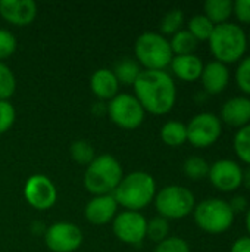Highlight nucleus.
Masks as SVG:
<instances>
[{"label":"nucleus","mask_w":250,"mask_h":252,"mask_svg":"<svg viewBox=\"0 0 250 252\" xmlns=\"http://www.w3.org/2000/svg\"><path fill=\"white\" fill-rule=\"evenodd\" d=\"M233 4L234 1L231 0H206L203 4V15L214 25L228 22L233 15Z\"/></svg>","instance_id":"aec40b11"},{"label":"nucleus","mask_w":250,"mask_h":252,"mask_svg":"<svg viewBox=\"0 0 250 252\" xmlns=\"http://www.w3.org/2000/svg\"><path fill=\"white\" fill-rule=\"evenodd\" d=\"M112 71H113L116 80L119 81V84H125V86H133L136 83V80L139 78V75L141 74L140 63L131 58L119 59L115 63Z\"/></svg>","instance_id":"412c9836"},{"label":"nucleus","mask_w":250,"mask_h":252,"mask_svg":"<svg viewBox=\"0 0 250 252\" xmlns=\"http://www.w3.org/2000/svg\"><path fill=\"white\" fill-rule=\"evenodd\" d=\"M203 62L202 59L192 53V55H175L171 61V68L174 75H177L183 81H196L200 78L203 71Z\"/></svg>","instance_id":"6ab92c4d"},{"label":"nucleus","mask_w":250,"mask_h":252,"mask_svg":"<svg viewBox=\"0 0 250 252\" xmlns=\"http://www.w3.org/2000/svg\"><path fill=\"white\" fill-rule=\"evenodd\" d=\"M16 37L6 28H0V61L9 58L16 50Z\"/></svg>","instance_id":"72a5a7b5"},{"label":"nucleus","mask_w":250,"mask_h":252,"mask_svg":"<svg viewBox=\"0 0 250 252\" xmlns=\"http://www.w3.org/2000/svg\"><path fill=\"white\" fill-rule=\"evenodd\" d=\"M234 152L239 159L250 167V124L239 128L234 136Z\"/></svg>","instance_id":"bb28decb"},{"label":"nucleus","mask_w":250,"mask_h":252,"mask_svg":"<svg viewBox=\"0 0 250 252\" xmlns=\"http://www.w3.org/2000/svg\"><path fill=\"white\" fill-rule=\"evenodd\" d=\"M34 0H0V15L13 25H28L37 16Z\"/></svg>","instance_id":"2eb2a0df"},{"label":"nucleus","mask_w":250,"mask_h":252,"mask_svg":"<svg viewBox=\"0 0 250 252\" xmlns=\"http://www.w3.org/2000/svg\"><path fill=\"white\" fill-rule=\"evenodd\" d=\"M208 41L215 59L224 65L240 61L248 50V35L245 30L230 21L215 25Z\"/></svg>","instance_id":"7ed1b4c3"},{"label":"nucleus","mask_w":250,"mask_h":252,"mask_svg":"<svg viewBox=\"0 0 250 252\" xmlns=\"http://www.w3.org/2000/svg\"><path fill=\"white\" fill-rule=\"evenodd\" d=\"M236 83L243 93L250 94V56L240 61L236 69Z\"/></svg>","instance_id":"7c9ffc66"},{"label":"nucleus","mask_w":250,"mask_h":252,"mask_svg":"<svg viewBox=\"0 0 250 252\" xmlns=\"http://www.w3.org/2000/svg\"><path fill=\"white\" fill-rule=\"evenodd\" d=\"M184 174L192 180H202L208 177L209 173V164L202 157H190L183 164Z\"/></svg>","instance_id":"a878e982"},{"label":"nucleus","mask_w":250,"mask_h":252,"mask_svg":"<svg viewBox=\"0 0 250 252\" xmlns=\"http://www.w3.org/2000/svg\"><path fill=\"white\" fill-rule=\"evenodd\" d=\"M230 252H250V236L239 238V239L233 244Z\"/></svg>","instance_id":"e433bc0d"},{"label":"nucleus","mask_w":250,"mask_h":252,"mask_svg":"<svg viewBox=\"0 0 250 252\" xmlns=\"http://www.w3.org/2000/svg\"><path fill=\"white\" fill-rule=\"evenodd\" d=\"M197 40L190 34L189 30H180L169 40L174 56L175 55H192L197 49Z\"/></svg>","instance_id":"5701e85b"},{"label":"nucleus","mask_w":250,"mask_h":252,"mask_svg":"<svg viewBox=\"0 0 250 252\" xmlns=\"http://www.w3.org/2000/svg\"><path fill=\"white\" fill-rule=\"evenodd\" d=\"M248 190H250V167H248L245 171H243V183H242Z\"/></svg>","instance_id":"58836bf2"},{"label":"nucleus","mask_w":250,"mask_h":252,"mask_svg":"<svg viewBox=\"0 0 250 252\" xmlns=\"http://www.w3.org/2000/svg\"><path fill=\"white\" fill-rule=\"evenodd\" d=\"M184 24V13L181 9L174 7L169 12H167L161 21V32L162 35H174L181 30Z\"/></svg>","instance_id":"cd10ccee"},{"label":"nucleus","mask_w":250,"mask_h":252,"mask_svg":"<svg viewBox=\"0 0 250 252\" xmlns=\"http://www.w3.org/2000/svg\"><path fill=\"white\" fill-rule=\"evenodd\" d=\"M221 121L230 127L242 128L250 124V99L246 96H236L228 99L221 108Z\"/></svg>","instance_id":"dca6fc26"},{"label":"nucleus","mask_w":250,"mask_h":252,"mask_svg":"<svg viewBox=\"0 0 250 252\" xmlns=\"http://www.w3.org/2000/svg\"><path fill=\"white\" fill-rule=\"evenodd\" d=\"M108 115L118 127L134 130L144 121L146 111L136 96L130 93H118L108 103Z\"/></svg>","instance_id":"6e6552de"},{"label":"nucleus","mask_w":250,"mask_h":252,"mask_svg":"<svg viewBox=\"0 0 250 252\" xmlns=\"http://www.w3.org/2000/svg\"><path fill=\"white\" fill-rule=\"evenodd\" d=\"M215 25L205 15H194L189 21V31L197 41H208Z\"/></svg>","instance_id":"393cba45"},{"label":"nucleus","mask_w":250,"mask_h":252,"mask_svg":"<svg viewBox=\"0 0 250 252\" xmlns=\"http://www.w3.org/2000/svg\"><path fill=\"white\" fill-rule=\"evenodd\" d=\"M228 204H230V208H231V211L234 213V216H236V214L246 213L248 208H249L248 199H246V196H243V195H236V196H233L231 201H230Z\"/></svg>","instance_id":"c9c22d12"},{"label":"nucleus","mask_w":250,"mask_h":252,"mask_svg":"<svg viewBox=\"0 0 250 252\" xmlns=\"http://www.w3.org/2000/svg\"><path fill=\"white\" fill-rule=\"evenodd\" d=\"M118 211V202L112 193L99 195L91 198L84 210L85 219L96 226H103L115 219Z\"/></svg>","instance_id":"4468645a"},{"label":"nucleus","mask_w":250,"mask_h":252,"mask_svg":"<svg viewBox=\"0 0 250 252\" xmlns=\"http://www.w3.org/2000/svg\"><path fill=\"white\" fill-rule=\"evenodd\" d=\"M248 43H250V32H249V35H248Z\"/></svg>","instance_id":"a19ab883"},{"label":"nucleus","mask_w":250,"mask_h":252,"mask_svg":"<svg viewBox=\"0 0 250 252\" xmlns=\"http://www.w3.org/2000/svg\"><path fill=\"white\" fill-rule=\"evenodd\" d=\"M245 223H246V230H248V233H249V236H250V207L248 208V211H246Z\"/></svg>","instance_id":"ea45409f"},{"label":"nucleus","mask_w":250,"mask_h":252,"mask_svg":"<svg viewBox=\"0 0 250 252\" xmlns=\"http://www.w3.org/2000/svg\"><path fill=\"white\" fill-rule=\"evenodd\" d=\"M196 224L206 233L220 235L227 232L234 223V213L228 201L220 198H209L199 202L193 210Z\"/></svg>","instance_id":"423d86ee"},{"label":"nucleus","mask_w":250,"mask_h":252,"mask_svg":"<svg viewBox=\"0 0 250 252\" xmlns=\"http://www.w3.org/2000/svg\"><path fill=\"white\" fill-rule=\"evenodd\" d=\"M200 78L206 94H220L228 87L230 69L227 65L218 61H212L203 66Z\"/></svg>","instance_id":"f3484780"},{"label":"nucleus","mask_w":250,"mask_h":252,"mask_svg":"<svg viewBox=\"0 0 250 252\" xmlns=\"http://www.w3.org/2000/svg\"><path fill=\"white\" fill-rule=\"evenodd\" d=\"M15 120H16L15 106L9 100H0V134L10 130V127L15 124Z\"/></svg>","instance_id":"2f4dec72"},{"label":"nucleus","mask_w":250,"mask_h":252,"mask_svg":"<svg viewBox=\"0 0 250 252\" xmlns=\"http://www.w3.org/2000/svg\"><path fill=\"white\" fill-rule=\"evenodd\" d=\"M169 235V223L164 217H153L152 220L147 221V229H146V236L153 241V242H162L167 239Z\"/></svg>","instance_id":"c756f323"},{"label":"nucleus","mask_w":250,"mask_h":252,"mask_svg":"<svg viewBox=\"0 0 250 252\" xmlns=\"http://www.w3.org/2000/svg\"><path fill=\"white\" fill-rule=\"evenodd\" d=\"M133 87L137 100L150 114H168L177 102V86L167 71L144 69Z\"/></svg>","instance_id":"f257e3e1"},{"label":"nucleus","mask_w":250,"mask_h":252,"mask_svg":"<svg viewBox=\"0 0 250 252\" xmlns=\"http://www.w3.org/2000/svg\"><path fill=\"white\" fill-rule=\"evenodd\" d=\"M90 87L96 97H99L102 102L112 100L118 92H119V81L116 80L112 69L100 68L93 72L90 78Z\"/></svg>","instance_id":"a211bd4d"},{"label":"nucleus","mask_w":250,"mask_h":252,"mask_svg":"<svg viewBox=\"0 0 250 252\" xmlns=\"http://www.w3.org/2000/svg\"><path fill=\"white\" fill-rule=\"evenodd\" d=\"M137 62L146 69L164 71L174 58L169 40L155 31H144L140 34L134 44Z\"/></svg>","instance_id":"39448f33"},{"label":"nucleus","mask_w":250,"mask_h":252,"mask_svg":"<svg viewBox=\"0 0 250 252\" xmlns=\"http://www.w3.org/2000/svg\"><path fill=\"white\" fill-rule=\"evenodd\" d=\"M233 13L242 24H250V0H237L233 4Z\"/></svg>","instance_id":"f704fd0d"},{"label":"nucleus","mask_w":250,"mask_h":252,"mask_svg":"<svg viewBox=\"0 0 250 252\" xmlns=\"http://www.w3.org/2000/svg\"><path fill=\"white\" fill-rule=\"evenodd\" d=\"M187 127V142L194 148H208L217 143L222 133V123L220 117L212 112H200L194 115Z\"/></svg>","instance_id":"1a4fd4ad"},{"label":"nucleus","mask_w":250,"mask_h":252,"mask_svg":"<svg viewBox=\"0 0 250 252\" xmlns=\"http://www.w3.org/2000/svg\"><path fill=\"white\" fill-rule=\"evenodd\" d=\"M153 252H190V247L178 236H168L156 245Z\"/></svg>","instance_id":"473e14b6"},{"label":"nucleus","mask_w":250,"mask_h":252,"mask_svg":"<svg viewBox=\"0 0 250 252\" xmlns=\"http://www.w3.org/2000/svg\"><path fill=\"white\" fill-rule=\"evenodd\" d=\"M93 112H96L97 115H102L103 112H108V106L100 100L99 103H94L93 105Z\"/></svg>","instance_id":"4c0bfd02"},{"label":"nucleus","mask_w":250,"mask_h":252,"mask_svg":"<svg viewBox=\"0 0 250 252\" xmlns=\"http://www.w3.org/2000/svg\"><path fill=\"white\" fill-rule=\"evenodd\" d=\"M208 177L220 192H234L243 183V168L233 159H218L209 165Z\"/></svg>","instance_id":"ddd939ff"},{"label":"nucleus","mask_w":250,"mask_h":252,"mask_svg":"<svg viewBox=\"0 0 250 252\" xmlns=\"http://www.w3.org/2000/svg\"><path fill=\"white\" fill-rule=\"evenodd\" d=\"M44 242L52 252H74L83 244V232L74 223L57 221L46 229Z\"/></svg>","instance_id":"9d476101"},{"label":"nucleus","mask_w":250,"mask_h":252,"mask_svg":"<svg viewBox=\"0 0 250 252\" xmlns=\"http://www.w3.org/2000/svg\"><path fill=\"white\" fill-rule=\"evenodd\" d=\"M155 207L161 217L164 219H184L193 213L196 207L194 195L190 189L180 185H169L156 192Z\"/></svg>","instance_id":"0eeeda50"},{"label":"nucleus","mask_w":250,"mask_h":252,"mask_svg":"<svg viewBox=\"0 0 250 252\" xmlns=\"http://www.w3.org/2000/svg\"><path fill=\"white\" fill-rule=\"evenodd\" d=\"M24 196L27 202L35 210H49L57 199L55 183L44 174H32L24 186Z\"/></svg>","instance_id":"f8f14e48"},{"label":"nucleus","mask_w":250,"mask_h":252,"mask_svg":"<svg viewBox=\"0 0 250 252\" xmlns=\"http://www.w3.org/2000/svg\"><path fill=\"white\" fill-rule=\"evenodd\" d=\"M124 177L121 162L109 155L103 154L93 159L90 165L85 168L84 174V186L94 196L113 193L118 185Z\"/></svg>","instance_id":"20e7f679"},{"label":"nucleus","mask_w":250,"mask_h":252,"mask_svg":"<svg viewBox=\"0 0 250 252\" xmlns=\"http://www.w3.org/2000/svg\"><path fill=\"white\" fill-rule=\"evenodd\" d=\"M69 154L71 158L80 164V165H90L93 162V159L96 158V152L94 148L91 146L90 142L84 140V139H78L75 142H72V145L69 146Z\"/></svg>","instance_id":"b1692460"},{"label":"nucleus","mask_w":250,"mask_h":252,"mask_svg":"<svg viewBox=\"0 0 250 252\" xmlns=\"http://www.w3.org/2000/svg\"><path fill=\"white\" fill-rule=\"evenodd\" d=\"M112 229L115 236L124 244L140 245L146 238L147 220L139 211L125 210L115 216Z\"/></svg>","instance_id":"9b49d317"},{"label":"nucleus","mask_w":250,"mask_h":252,"mask_svg":"<svg viewBox=\"0 0 250 252\" xmlns=\"http://www.w3.org/2000/svg\"><path fill=\"white\" fill-rule=\"evenodd\" d=\"M16 90V78L13 71L0 61V100H9Z\"/></svg>","instance_id":"c85d7f7f"},{"label":"nucleus","mask_w":250,"mask_h":252,"mask_svg":"<svg viewBox=\"0 0 250 252\" xmlns=\"http://www.w3.org/2000/svg\"><path fill=\"white\" fill-rule=\"evenodd\" d=\"M161 139L168 146H181L187 142V127L181 121H168L161 128Z\"/></svg>","instance_id":"4be33fe9"},{"label":"nucleus","mask_w":250,"mask_h":252,"mask_svg":"<svg viewBox=\"0 0 250 252\" xmlns=\"http://www.w3.org/2000/svg\"><path fill=\"white\" fill-rule=\"evenodd\" d=\"M125 210L140 211L146 208L156 196V182L146 171H133L122 177L121 183L112 193Z\"/></svg>","instance_id":"f03ea898"}]
</instances>
